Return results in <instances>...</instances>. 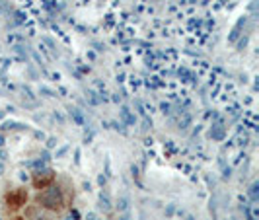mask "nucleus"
Here are the masks:
<instances>
[{
    "label": "nucleus",
    "mask_w": 259,
    "mask_h": 220,
    "mask_svg": "<svg viewBox=\"0 0 259 220\" xmlns=\"http://www.w3.org/2000/svg\"><path fill=\"white\" fill-rule=\"evenodd\" d=\"M20 214L26 220H49V212H45V210L41 207H37L35 203H31V205L27 203Z\"/></svg>",
    "instance_id": "nucleus-4"
},
{
    "label": "nucleus",
    "mask_w": 259,
    "mask_h": 220,
    "mask_svg": "<svg viewBox=\"0 0 259 220\" xmlns=\"http://www.w3.org/2000/svg\"><path fill=\"white\" fill-rule=\"evenodd\" d=\"M59 178H57V171L51 168H45V169H37V171H33L31 173V187L39 191V189H45V187H49L53 183L57 182Z\"/></svg>",
    "instance_id": "nucleus-3"
},
{
    "label": "nucleus",
    "mask_w": 259,
    "mask_h": 220,
    "mask_svg": "<svg viewBox=\"0 0 259 220\" xmlns=\"http://www.w3.org/2000/svg\"><path fill=\"white\" fill-rule=\"evenodd\" d=\"M31 203H35L37 207H41L45 212H49V214H61V212H65L66 208L70 207L68 205L70 203V195H68V191L57 180L49 187L35 191Z\"/></svg>",
    "instance_id": "nucleus-1"
},
{
    "label": "nucleus",
    "mask_w": 259,
    "mask_h": 220,
    "mask_svg": "<svg viewBox=\"0 0 259 220\" xmlns=\"http://www.w3.org/2000/svg\"><path fill=\"white\" fill-rule=\"evenodd\" d=\"M29 203V193L26 187H14L2 195V208L8 214H20Z\"/></svg>",
    "instance_id": "nucleus-2"
},
{
    "label": "nucleus",
    "mask_w": 259,
    "mask_h": 220,
    "mask_svg": "<svg viewBox=\"0 0 259 220\" xmlns=\"http://www.w3.org/2000/svg\"><path fill=\"white\" fill-rule=\"evenodd\" d=\"M8 220H26V218H24L22 214H10V216H8Z\"/></svg>",
    "instance_id": "nucleus-5"
}]
</instances>
